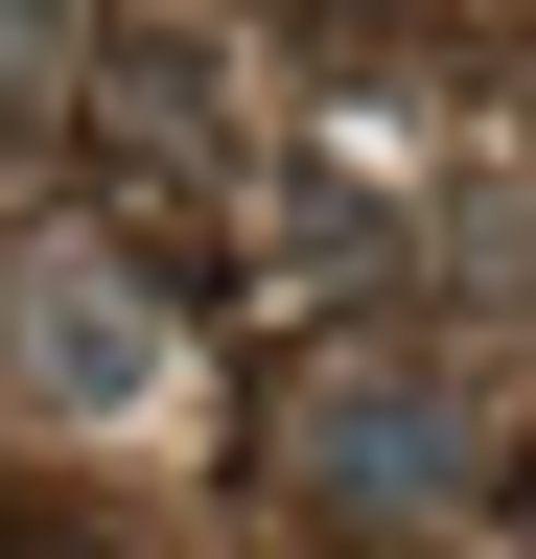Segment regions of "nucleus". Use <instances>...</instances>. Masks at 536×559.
<instances>
[{
	"instance_id": "nucleus-2",
	"label": "nucleus",
	"mask_w": 536,
	"mask_h": 559,
	"mask_svg": "<svg viewBox=\"0 0 536 559\" xmlns=\"http://www.w3.org/2000/svg\"><path fill=\"white\" fill-rule=\"evenodd\" d=\"M303 466H326V489H443V466H466V396L350 349V373H303Z\"/></svg>"
},
{
	"instance_id": "nucleus-1",
	"label": "nucleus",
	"mask_w": 536,
	"mask_h": 559,
	"mask_svg": "<svg viewBox=\"0 0 536 559\" xmlns=\"http://www.w3.org/2000/svg\"><path fill=\"white\" fill-rule=\"evenodd\" d=\"M0 349H24V396H71V419H117V396H164V326L117 304L94 257H47L24 304H0Z\"/></svg>"
}]
</instances>
